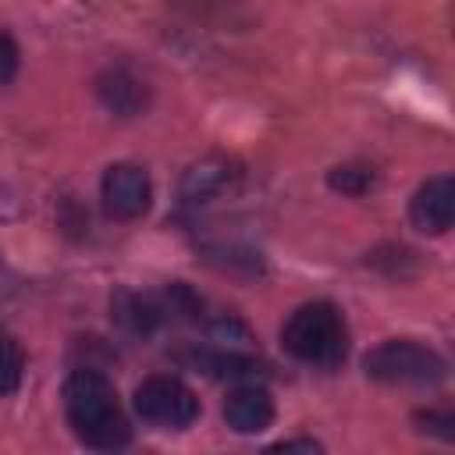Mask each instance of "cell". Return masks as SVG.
Masks as SVG:
<instances>
[{"label": "cell", "instance_id": "obj_2", "mask_svg": "<svg viewBox=\"0 0 455 455\" xmlns=\"http://www.w3.org/2000/svg\"><path fill=\"white\" fill-rule=\"evenodd\" d=\"M281 345L306 366L334 370L348 352V327L341 309L323 299L299 306L281 327Z\"/></svg>", "mask_w": 455, "mask_h": 455}, {"label": "cell", "instance_id": "obj_12", "mask_svg": "<svg viewBox=\"0 0 455 455\" xmlns=\"http://www.w3.org/2000/svg\"><path fill=\"white\" fill-rule=\"evenodd\" d=\"M21 377H25V352L14 334L0 331V398L14 395L21 387Z\"/></svg>", "mask_w": 455, "mask_h": 455}, {"label": "cell", "instance_id": "obj_6", "mask_svg": "<svg viewBox=\"0 0 455 455\" xmlns=\"http://www.w3.org/2000/svg\"><path fill=\"white\" fill-rule=\"evenodd\" d=\"M92 89H96V100H100L110 114H117V117H139V114H146L149 103H153V85H149V78L139 75V71L128 68V64H110V68H103V71L96 75Z\"/></svg>", "mask_w": 455, "mask_h": 455}, {"label": "cell", "instance_id": "obj_9", "mask_svg": "<svg viewBox=\"0 0 455 455\" xmlns=\"http://www.w3.org/2000/svg\"><path fill=\"white\" fill-rule=\"evenodd\" d=\"M224 423L235 434H263L274 423V398L259 384H242L224 402Z\"/></svg>", "mask_w": 455, "mask_h": 455}, {"label": "cell", "instance_id": "obj_13", "mask_svg": "<svg viewBox=\"0 0 455 455\" xmlns=\"http://www.w3.org/2000/svg\"><path fill=\"white\" fill-rule=\"evenodd\" d=\"M327 185L341 196H366L377 185V174L366 164H338L327 171Z\"/></svg>", "mask_w": 455, "mask_h": 455}, {"label": "cell", "instance_id": "obj_16", "mask_svg": "<svg viewBox=\"0 0 455 455\" xmlns=\"http://www.w3.org/2000/svg\"><path fill=\"white\" fill-rule=\"evenodd\" d=\"M270 451H323V444L313 437H291V441H277Z\"/></svg>", "mask_w": 455, "mask_h": 455}, {"label": "cell", "instance_id": "obj_1", "mask_svg": "<svg viewBox=\"0 0 455 455\" xmlns=\"http://www.w3.org/2000/svg\"><path fill=\"white\" fill-rule=\"evenodd\" d=\"M64 412L75 437L96 451H117L132 441L128 416L117 402L114 380L100 366H75L64 384Z\"/></svg>", "mask_w": 455, "mask_h": 455}, {"label": "cell", "instance_id": "obj_11", "mask_svg": "<svg viewBox=\"0 0 455 455\" xmlns=\"http://www.w3.org/2000/svg\"><path fill=\"white\" fill-rule=\"evenodd\" d=\"M188 363L199 366L210 377H249V373L259 370L256 359H249V355H242L235 348H199V352L188 355Z\"/></svg>", "mask_w": 455, "mask_h": 455}, {"label": "cell", "instance_id": "obj_8", "mask_svg": "<svg viewBox=\"0 0 455 455\" xmlns=\"http://www.w3.org/2000/svg\"><path fill=\"white\" fill-rule=\"evenodd\" d=\"M409 220L427 235H444L455 220V178L451 174L427 178L409 199Z\"/></svg>", "mask_w": 455, "mask_h": 455}, {"label": "cell", "instance_id": "obj_10", "mask_svg": "<svg viewBox=\"0 0 455 455\" xmlns=\"http://www.w3.org/2000/svg\"><path fill=\"white\" fill-rule=\"evenodd\" d=\"M110 316L128 334H153L164 323L167 309L153 295H142V291H132V288H117L110 295Z\"/></svg>", "mask_w": 455, "mask_h": 455}, {"label": "cell", "instance_id": "obj_3", "mask_svg": "<svg viewBox=\"0 0 455 455\" xmlns=\"http://www.w3.org/2000/svg\"><path fill=\"white\" fill-rule=\"evenodd\" d=\"M363 373L387 387H437L448 363L416 338H391L363 355Z\"/></svg>", "mask_w": 455, "mask_h": 455}, {"label": "cell", "instance_id": "obj_7", "mask_svg": "<svg viewBox=\"0 0 455 455\" xmlns=\"http://www.w3.org/2000/svg\"><path fill=\"white\" fill-rule=\"evenodd\" d=\"M242 181V167L238 160L224 156V153H210L203 160H196L185 174H181V199L188 206H206L228 192H235V185Z\"/></svg>", "mask_w": 455, "mask_h": 455}, {"label": "cell", "instance_id": "obj_14", "mask_svg": "<svg viewBox=\"0 0 455 455\" xmlns=\"http://www.w3.org/2000/svg\"><path fill=\"white\" fill-rule=\"evenodd\" d=\"M18 64H21V50H18L14 36L7 28H0V85H7L18 75Z\"/></svg>", "mask_w": 455, "mask_h": 455}, {"label": "cell", "instance_id": "obj_15", "mask_svg": "<svg viewBox=\"0 0 455 455\" xmlns=\"http://www.w3.org/2000/svg\"><path fill=\"white\" fill-rule=\"evenodd\" d=\"M416 423H423L419 430H430V434H437V437H444V441L455 437V416H451V412H419Z\"/></svg>", "mask_w": 455, "mask_h": 455}, {"label": "cell", "instance_id": "obj_5", "mask_svg": "<svg viewBox=\"0 0 455 455\" xmlns=\"http://www.w3.org/2000/svg\"><path fill=\"white\" fill-rule=\"evenodd\" d=\"M100 199L107 217L139 220L153 203V181L139 164H110L100 181Z\"/></svg>", "mask_w": 455, "mask_h": 455}, {"label": "cell", "instance_id": "obj_4", "mask_svg": "<svg viewBox=\"0 0 455 455\" xmlns=\"http://www.w3.org/2000/svg\"><path fill=\"white\" fill-rule=\"evenodd\" d=\"M135 412L149 423V427H160V430H185L196 423L199 416V398L196 391L171 377V373H156V377H146L139 387H135Z\"/></svg>", "mask_w": 455, "mask_h": 455}]
</instances>
